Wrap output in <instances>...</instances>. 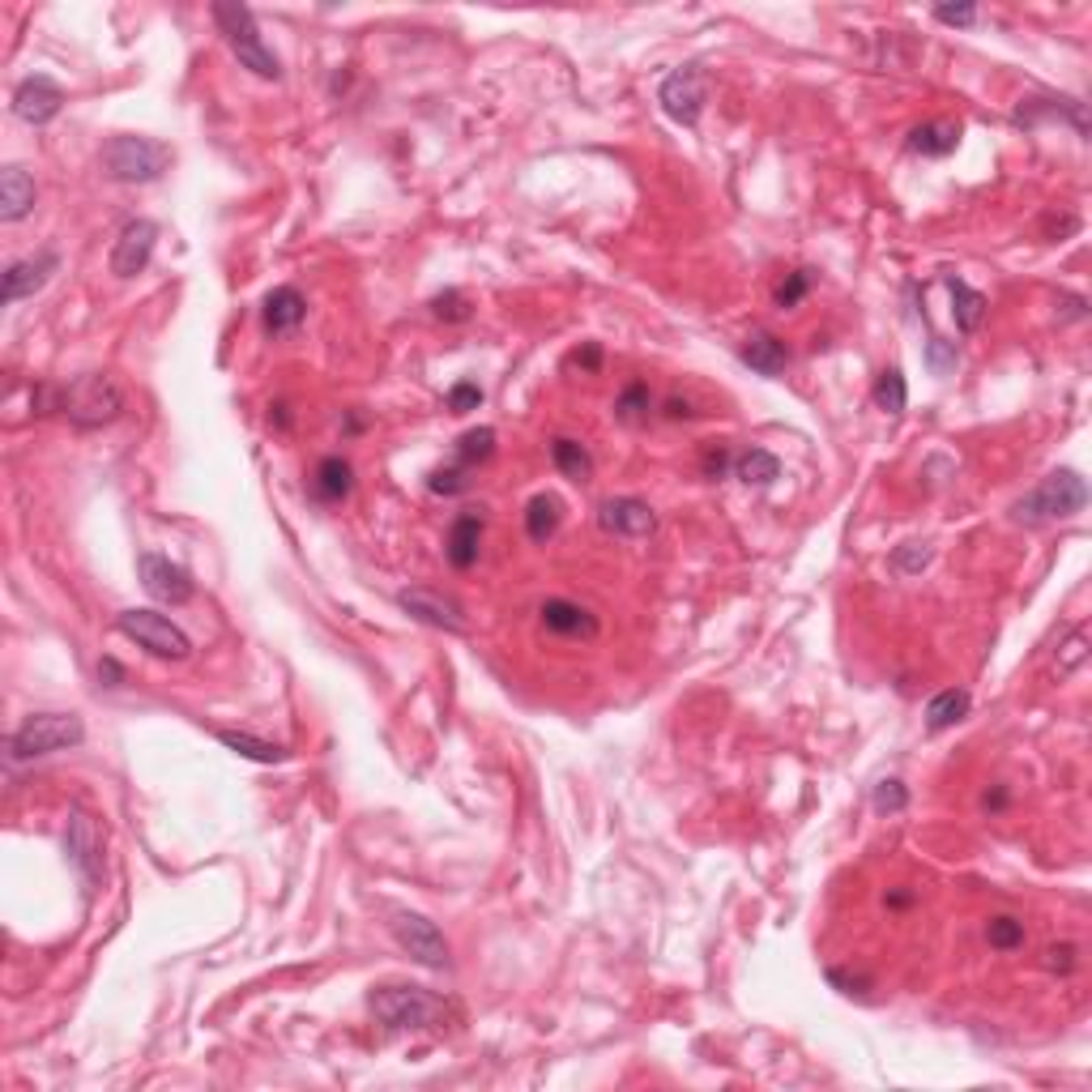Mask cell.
Instances as JSON below:
<instances>
[{
    "label": "cell",
    "mask_w": 1092,
    "mask_h": 1092,
    "mask_svg": "<svg viewBox=\"0 0 1092 1092\" xmlns=\"http://www.w3.org/2000/svg\"><path fill=\"white\" fill-rule=\"evenodd\" d=\"M81 742H86V726H81L78 713H31L4 739V751L13 764H22V760H43L56 751H73Z\"/></svg>",
    "instance_id": "6da1fadb"
},
{
    "label": "cell",
    "mask_w": 1092,
    "mask_h": 1092,
    "mask_svg": "<svg viewBox=\"0 0 1092 1092\" xmlns=\"http://www.w3.org/2000/svg\"><path fill=\"white\" fill-rule=\"evenodd\" d=\"M1089 504V482L1076 469H1054L1046 474L1024 500L1012 504V516L1024 525H1046V521H1067Z\"/></svg>",
    "instance_id": "7a4b0ae2"
},
{
    "label": "cell",
    "mask_w": 1092,
    "mask_h": 1092,
    "mask_svg": "<svg viewBox=\"0 0 1092 1092\" xmlns=\"http://www.w3.org/2000/svg\"><path fill=\"white\" fill-rule=\"evenodd\" d=\"M214 22H218L227 47L235 52L239 69H248V73H257V78H265V81L282 78V60L270 52V43L261 39V26H257L252 9L227 4V0H223V4H214Z\"/></svg>",
    "instance_id": "3957f363"
},
{
    "label": "cell",
    "mask_w": 1092,
    "mask_h": 1092,
    "mask_svg": "<svg viewBox=\"0 0 1092 1092\" xmlns=\"http://www.w3.org/2000/svg\"><path fill=\"white\" fill-rule=\"evenodd\" d=\"M367 1008L385 1028H440L448 1020V1003L423 986H380L372 990Z\"/></svg>",
    "instance_id": "277c9868"
},
{
    "label": "cell",
    "mask_w": 1092,
    "mask_h": 1092,
    "mask_svg": "<svg viewBox=\"0 0 1092 1092\" xmlns=\"http://www.w3.org/2000/svg\"><path fill=\"white\" fill-rule=\"evenodd\" d=\"M60 414L73 423L78 431H94L116 423L124 414V389L107 372H90V376H78L73 385H65V406Z\"/></svg>",
    "instance_id": "5b68a950"
},
{
    "label": "cell",
    "mask_w": 1092,
    "mask_h": 1092,
    "mask_svg": "<svg viewBox=\"0 0 1092 1092\" xmlns=\"http://www.w3.org/2000/svg\"><path fill=\"white\" fill-rule=\"evenodd\" d=\"M171 167V150L150 137H112L103 146V171L120 184H155Z\"/></svg>",
    "instance_id": "8992f818"
},
{
    "label": "cell",
    "mask_w": 1092,
    "mask_h": 1092,
    "mask_svg": "<svg viewBox=\"0 0 1092 1092\" xmlns=\"http://www.w3.org/2000/svg\"><path fill=\"white\" fill-rule=\"evenodd\" d=\"M116 627H120V636H128L137 649L155 653L162 662H184V658L193 653L189 632L180 624H171L167 615H158V611H120Z\"/></svg>",
    "instance_id": "52a82bcc"
},
{
    "label": "cell",
    "mask_w": 1092,
    "mask_h": 1092,
    "mask_svg": "<svg viewBox=\"0 0 1092 1092\" xmlns=\"http://www.w3.org/2000/svg\"><path fill=\"white\" fill-rule=\"evenodd\" d=\"M65 854H69V866L78 871V879L86 884V892H94L99 879H103V832H99V819L90 816L86 807H73V811H69V823H65Z\"/></svg>",
    "instance_id": "ba28073f"
},
{
    "label": "cell",
    "mask_w": 1092,
    "mask_h": 1092,
    "mask_svg": "<svg viewBox=\"0 0 1092 1092\" xmlns=\"http://www.w3.org/2000/svg\"><path fill=\"white\" fill-rule=\"evenodd\" d=\"M137 577H141V589H146L155 602H162V606H184V602H193L196 598V585H193V577H189V568L171 564V559L158 555V550L137 555Z\"/></svg>",
    "instance_id": "9c48e42d"
},
{
    "label": "cell",
    "mask_w": 1092,
    "mask_h": 1092,
    "mask_svg": "<svg viewBox=\"0 0 1092 1092\" xmlns=\"http://www.w3.org/2000/svg\"><path fill=\"white\" fill-rule=\"evenodd\" d=\"M704 99H708V78H704L701 65H683V69H674V73L662 78V86H658L662 112L670 120H679V124H687V128L701 120Z\"/></svg>",
    "instance_id": "30bf717a"
},
{
    "label": "cell",
    "mask_w": 1092,
    "mask_h": 1092,
    "mask_svg": "<svg viewBox=\"0 0 1092 1092\" xmlns=\"http://www.w3.org/2000/svg\"><path fill=\"white\" fill-rule=\"evenodd\" d=\"M393 939L428 969H448L453 956H448V939L435 931V922H428L423 913H393Z\"/></svg>",
    "instance_id": "8fae6325"
},
{
    "label": "cell",
    "mask_w": 1092,
    "mask_h": 1092,
    "mask_svg": "<svg viewBox=\"0 0 1092 1092\" xmlns=\"http://www.w3.org/2000/svg\"><path fill=\"white\" fill-rule=\"evenodd\" d=\"M397 606H401L406 615H414L419 624L453 632V636H466V611H462L453 598L435 593V589H401V593H397Z\"/></svg>",
    "instance_id": "7c38bea8"
},
{
    "label": "cell",
    "mask_w": 1092,
    "mask_h": 1092,
    "mask_svg": "<svg viewBox=\"0 0 1092 1092\" xmlns=\"http://www.w3.org/2000/svg\"><path fill=\"white\" fill-rule=\"evenodd\" d=\"M155 243H158V227L150 218L124 223L116 248H112V273H116V277H137V273H146L150 257H155Z\"/></svg>",
    "instance_id": "4fadbf2b"
},
{
    "label": "cell",
    "mask_w": 1092,
    "mask_h": 1092,
    "mask_svg": "<svg viewBox=\"0 0 1092 1092\" xmlns=\"http://www.w3.org/2000/svg\"><path fill=\"white\" fill-rule=\"evenodd\" d=\"M60 107H65V90H60V81H52L47 73H35V78H26L13 90V116L35 124V128L52 124V120L60 116Z\"/></svg>",
    "instance_id": "5bb4252c"
},
{
    "label": "cell",
    "mask_w": 1092,
    "mask_h": 1092,
    "mask_svg": "<svg viewBox=\"0 0 1092 1092\" xmlns=\"http://www.w3.org/2000/svg\"><path fill=\"white\" fill-rule=\"evenodd\" d=\"M56 270H60V252H56V248H43V252H35V257L13 261V265L4 270L0 299H4V304H18V299L35 295V291H43V286L52 282V273Z\"/></svg>",
    "instance_id": "9a60e30c"
},
{
    "label": "cell",
    "mask_w": 1092,
    "mask_h": 1092,
    "mask_svg": "<svg viewBox=\"0 0 1092 1092\" xmlns=\"http://www.w3.org/2000/svg\"><path fill=\"white\" fill-rule=\"evenodd\" d=\"M598 525L606 534H615V538H649L658 530V516H653V508L645 504V500L619 496V500H606V504L598 508Z\"/></svg>",
    "instance_id": "2e32d148"
},
{
    "label": "cell",
    "mask_w": 1092,
    "mask_h": 1092,
    "mask_svg": "<svg viewBox=\"0 0 1092 1092\" xmlns=\"http://www.w3.org/2000/svg\"><path fill=\"white\" fill-rule=\"evenodd\" d=\"M1015 124L1020 128H1037L1042 120H1067L1080 137H1089V107L1080 99H1062V94H1037V99H1024L1015 107Z\"/></svg>",
    "instance_id": "e0dca14e"
},
{
    "label": "cell",
    "mask_w": 1092,
    "mask_h": 1092,
    "mask_svg": "<svg viewBox=\"0 0 1092 1092\" xmlns=\"http://www.w3.org/2000/svg\"><path fill=\"white\" fill-rule=\"evenodd\" d=\"M261 320H265V333H270V338H291V333H299L304 320H308V299H304L295 286H277V291L265 295Z\"/></svg>",
    "instance_id": "ac0fdd59"
},
{
    "label": "cell",
    "mask_w": 1092,
    "mask_h": 1092,
    "mask_svg": "<svg viewBox=\"0 0 1092 1092\" xmlns=\"http://www.w3.org/2000/svg\"><path fill=\"white\" fill-rule=\"evenodd\" d=\"M35 180L26 167H4L0 171V223H22L35 209Z\"/></svg>",
    "instance_id": "d6986e66"
},
{
    "label": "cell",
    "mask_w": 1092,
    "mask_h": 1092,
    "mask_svg": "<svg viewBox=\"0 0 1092 1092\" xmlns=\"http://www.w3.org/2000/svg\"><path fill=\"white\" fill-rule=\"evenodd\" d=\"M739 359L751 367V372H760V376H781V372L789 367V346L781 342L777 333L755 329V333L739 346Z\"/></svg>",
    "instance_id": "ffe728a7"
},
{
    "label": "cell",
    "mask_w": 1092,
    "mask_h": 1092,
    "mask_svg": "<svg viewBox=\"0 0 1092 1092\" xmlns=\"http://www.w3.org/2000/svg\"><path fill=\"white\" fill-rule=\"evenodd\" d=\"M538 615H543L546 632H555V636H585V640L598 636V619L589 615L585 606L568 602V598H550V602H543Z\"/></svg>",
    "instance_id": "44dd1931"
},
{
    "label": "cell",
    "mask_w": 1092,
    "mask_h": 1092,
    "mask_svg": "<svg viewBox=\"0 0 1092 1092\" xmlns=\"http://www.w3.org/2000/svg\"><path fill=\"white\" fill-rule=\"evenodd\" d=\"M478 543H482V516L469 508V512H462V516L453 521V530H448V543H444L448 564H453L457 572L474 568V564H478Z\"/></svg>",
    "instance_id": "7402d4cb"
},
{
    "label": "cell",
    "mask_w": 1092,
    "mask_h": 1092,
    "mask_svg": "<svg viewBox=\"0 0 1092 1092\" xmlns=\"http://www.w3.org/2000/svg\"><path fill=\"white\" fill-rule=\"evenodd\" d=\"M354 491V466L346 457H325L312 474V496L320 504H342Z\"/></svg>",
    "instance_id": "603a6c76"
},
{
    "label": "cell",
    "mask_w": 1092,
    "mask_h": 1092,
    "mask_svg": "<svg viewBox=\"0 0 1092 1092\" xmlns=\"http://www.w3.org/2000/svg\"><path fill=\"white\" fill-rule=\"evenodd\" d=\"M913 155L922 158H947L956 146H960V124L956 120H931V124H918L905 141Z\"/></svg>",
    "instance_id": "cb8c5ba5"
},
{
    "label": "cell",
    "mask_w": 1092,
    "mask_h": 1092,
    "mask_svg": "<svg viewBox=\"0 0 1092 1092\" xmlns=\"http://www.w3.org/2000/svg\"><path fill=\"white\" fill-rule=\"evenodd\" d=\"M947 295H952V316H956V329L960 333H977L981 329V320L990 312V299L974 291L969 282H960V277H947Z\"/></svg>",
    "instance_id": "d4e9b609"
},
{
    "label": "cell",
    "mask_w": 1092,
    "mask_h": 1092,
    "mask_svg": "<svg viewBox=\"0 0 1092 1092\" xmlns=\"http://www.w3.org/2000/svg\"><path fill=\"white\" fill-rule=\"evenodd\" d=\"M969 704L974 696L965 692V687H947V692H939L935 701L926 704V730L939 735V730H952L956 721H965L969 717Z\"/></svg>",
    "instance_id": "484cf974"
},
{
    "label": "cell",
    "mask_w": 1092,
    "mask_h": 1092,
    "mask_svg": "<svg viewBox=\"0 0 1092 1092\" xmlns=\"http://www.w3.org/2000/svg\"><path fill=\"white\" fill-rule=\"evenodd\" d=\"M550 462H555V469H559L564 478H572V482H589V478H593V457H589L585 444L572 440V435H559V440L550 444Z\"/></svg>",
    "instance_id": "4316f807"
},
{
    "label": "cell",
    "mask_w": 1092,
    "mask_h": 1092,
    "mask_svg": "<svg viewBox=\"0 0 1092 1092\" xmlns=\"http://www.w3.org/2000/svg\"><path fill=\"white\" fill-rule=\"evenodd\" d=\"M218 742H223L227 751H235V755H243V760H257V764H282V760L291 755L286 747L257 739V735H248V730H218Z\"/></svg>",
    "instance_id": "83f0119b"
},
{
    "label": "cell",
    "mask_w": 1092,
    "mask_h": 1092,
    "mask_svg": "<svg viewBox=\"0 0 1092 1092\" xmlns=\"http://www.w3.org/2000/svg\"><path fill=\"white\" fill-rule=\"evenodd\" d=\"M559 521H564V504L555 496H534L530 508H525V534L534 543H550L555 530H559Z\"/></svg>",
    "instance_id": "f1b7e54d"
},
{
    "label": "cell",
    "mask_w": 1092,
    "mask_h": 1092,
    "mask_svg": "<svg viewBox=\"0 0 1092 1092\" xmlns=\"http://www.w3.org/2000/svg\"><path fill=\"white\" fill-rule=\"evenodd\" d=\"M735 478H742L747 487H769L781 478V462L769 448H747L735 457Z\"/></svg>",
    "instance_id": "f546056e"
},
{
    "label": "cell",
    "mask_w": 1092,
    "mask_h": 1092,
    "mask_svg": "<svg viewBox=\"0 0 1092 1092\" xmlns=\"http://www.w3.org/2000/svg\"><path fill=\"white\" fill-rule=\"evenodd\" d=\"M491 457H496V431L491 428H474L453 444V466H462V469L482 466V462H491Z\"/></svg>",
    "instance_id": "4dcf8cb0"
},
{
    "label": "cell",
    "mask_w": 1092,
    "mask_h": 1092,
    "mask_svg": "<svg viewBox=\"0 0 1092 1092\" xmlns=\"http://www.w3.org/2000/svg\"><path fill=\"white\" fill-rule=\"evenodd\" d=\"M871 397H875V406L884 410V414H905V401H909V389H905V376H900V367H884L879 376H875V389H871Z\"/></svg>",
    "instance_id": "1f68e13d"
},
{
    "label": "cell",
    "mask_w": 1092,
    "mask_h": 1092,
    "mask_svg": "<svg viewBox=\"0 0 1092 1092\" xmlns=\"http://www.w3.org/2000/svg\"><path fill=\"white\" fill-rule=\"evenodd\" d=\"M1084 662H1089V632H1084V627H1071V632L1058 640L1054 670H1058V679H1067V674H1076Z\"/></svg>",
    "instance_id": "d6a6232c"
},
{
    "label": "cell",
    "mask_w": 1092,
    "mask_h": 1092,
    "mask_svg": "<svg viewBox=\"0 0 1092 1092\" xmlns=\"http://www.w3.org/2000/svg\"><path fill=\"white\" fill-rule=\"evenodd\" d=\"M986 939H990V947L994 952H1015V947H1024V922L1020 918H990V926H986Z\"/></svg>",
    "instance_id": "836d02e7"
},
{
    "label": "cell",
    "mask_w": 1092,
    "mask_h": 1092,
    "mask_svg": "<svg viewBox=\"0 0 1092 1092\" xmlns=\"http://www.w3.org/2000/svg\"><path fill=\"white\" fill-rule=\"evenodd\" d=\"M649 406H653V397H649V385H627L619 393V401H615V414L624 419V423H640V419H649Z\"/></svg>",
    "instance_id": "e575fe53"
},
{
    "label": "cell",
    "mask_w": 1092,
    "mask_h": 1092,
    "mask_svg": "<svg viewBox=\"0 0 1092 1092\" xmlns=\"http://www.w3.org/2000/svg\"><path fill=\"white\" fill-rule=\"evenodd\" d=\"M871 807L879 811V816H900L905 807H909V789H905V781L888 777L875 785V794H871Z\"/></svg>",
    "instance_id": "d590c367"
},
{
    "label": "cell",
    "mask_w": 1092,
    "mask_h": 1092,
    "mask_svg": "<svg viewBox=\"0 0 1092 1092\" xmlns=\"http://www.w3.org/2000/svg\"><path fill=\"white\" fill-rule=\"evenodd\" d=\"M956 363H960L956 342H947V338L931 333V338H926V367H931L935 376H947V372H956Z\"/></svg>",
    "instance_id": "8d00e7d4"
},
{
    "label": "cell",
    "mask_w": 1092,
    "mask_h": 1092,
    "mask_svg": "<svg viewBox=\"0 0 1092 1092\" xmlns=\"http://www.w3.org/2000/svg\"><path fill=\"white\" fill-rule=\"evenodd\" d=\"M431 316H440V320H448V325H462V320L474 316V304H469L462 291H444V295L431 299Z\"/></svg>",
    "instance_id": "74e56055"
},
{
    "label": "cell",
    "mask_w": 1092,
    "mask_h": 1092,
    "mask_svg": "<svg viewBox=\"0 0 1092 1092\" xmlns=\"http://www.w3.org/2000/svg\"><path fill=\"white\" fill-rule=\"evenodd\" d=\"M816 286V273L811 270H794L785 282L777 286V308H798L807 299V291Z\"/></svg>",
    "instance_id": "f35d334b"
},
{
    "label": "cell",
    "mask_w": 1092,
    "mask_h": 1092,
    "mask_svg": "<svg viewBox=\"0 0 1092 1092\" xmlns=\"http://www.w3.org/2000/svg\"><path fill=\"white\" fill-rule=\"evenodd\" d=\"M469 469H462V466H440V469H431L428 474V487L435 491V496H462L469 487V478H466Z\"/></svg>",
    "instance_id": "ab89813d"
},
{
    "label": "cell",
    "mask_w": 1092,
    "mask_h": 1092,
    "mask_svg": "<svg viewBox=\"0 0 1092 1092\" xmlns=\"http://www.w3.org/2000/svg\"><path fill=\"white\" fill-rule=\"evenodd\" d=\"M931 555H935V550L926 543H905L897 555H892V568H897L900 577H913V572H922V568L931 564Z\"/></svg>",
    "instance_id": "60d3db41"
},
{
    "label": "cell",
    "mask_w": 1092,
    "mask_h": 1092,
    "mask_svg": "<svg viewBox=\"0 0 1092 1092\" xmlns=\"http://www.w3.org/2000/svg\"><path fill=\"white\" fill-rule=\"evenodd\" d=\"M482 406V389L474 385V380H457L453 389H448V410L453 414H469V410H478Z\"/></svg>",
    "instance_id": "b9f144b4"
},
{
    "label": "cell",
    "mask_w": 1092,
    "mask_h": 1092,
    "mask_svg": "<svg viewBox=\"0 0 1092 1092\" xmlns=\"http://www.w3.org/2000/svg\"><path fill=\"white\" fill-rule=\"evenodd\" d=\"M935 18L943 26H974L977 22V9L974 4H939Z\"/></svg>",
    "instance_id": "7bdbcfd3"
},
{
    "label": "cell",
    "mask_w": 1092,
    "mask_h": 1092,
    "mask_svg": "<svg viewBox=\"0 0 1092 1092\" xmlns=\"http://www.w3.org/2000/svg\"><path fill=\"white\" fill-rule=\"evenodd\" d=\"M1046 969H1050V974H1071V969H1076V947H1071V943L1050 947V952H1046Z\"/></svg>",
    "instance_id": "ee69618b"
},
{
    "label": "cell",
    "mask_w": 1092,
    "mask_h": 1092,
    "mask_svg": "<svg viewBox=\"0 0 1092 1092\" xmlns=\"http://www.w3.org/2000/svg\"><path fill=\"white\" fill-rule=\"evenodd\" d=\"M701 469H704V478H721V474L730 469V453H726L721 444H717V448H704Z\"/></svg>",
    "instance_id": "f6af8a7d"
},
{
    "label": "cell",
    "mask_w": 1092,
    "mask_h": 1092,
    "mask_svg": "<svg viewBox=\"0 0 1092 1092\" xmlns=\"http://www.w3.org/2000/svg\"><path fill=\"white\" fill-rule=\"evenodd\" d=\"M1058 316L1062 320H1084L1089 316V299L1084 295H1058Z\"/></svg>",
    "instance_id": "bcb514c9"
},
{
    "label": "cell",
    "mask_w": 1092,
    "mask_h": 1092,
    "mask_svg": "<svg viewBox=\"0 0 1092 1092\" xmlns=\"http://www.w3.org/2000/svg\"><path fill=\"white\" fill-rule=\"evenodd\" d=\"M828 981H832V986H841L845 994H862V990L871 986V977H862V974L850 977V974H841V969H828Z\"/></svg>",
    "instance_id": "7dc6e473"
},
{
    "label": "cell",
    "mask_w": 1092,
    "mask_h": 1092,
    "mask_svg": "<svg viewBox=\"0 0 1092 1092\" xmlns=\"http://www.w3.org/2000/svg\"><path fill=\"white\" fill-rule=\"evenodd\" d=\"M1076 231H1080V218H1071V214H1067V218H1046V235H1050V239H1067V235H1076Z\"/></svg>",
    "instance_id": "c3c4849f"
},
{
    "label": "cell",
    "mask_w": 1092,
    "mask_h": 1092,
    "mask_svg": "<svg viewBox=\"0 0 1092 1092\" xmlns=\"http://www.w3.org/2000/svg\"><path fill=\"white\" fill-rule=\"evenodd\" d=\"M99 679H103L107 687H120V683H124V666H120L116 658H103V662H99Z\"/></svg>",
    "instance_id": "681fc988"
},
{
    "label": "cell",
    "mask_w": 1092,
    "mask_h": 1092,
    "mask_svg": "<svg viewBox=\"0 0 1092 1092\" xmlns=\"http://www.w3.org/2000/svg\"><path fill=\"white\" fill-rule=\"evenodd\" d=\"M572 363H577V367H585V372H598V367H602V351H598V346L589 342L585 351L572 354Z\"/></svg>",
    "instance_id": "f907efd6"
},
{
    "label": "cell",
    "mask_w": 1092,
    "mask_h": 1092,
    "mask_svg": "<svg viewBox=\"0 0 1092 1092\" xmlns=\"http://www.w3.org/2000/svg\"><path fill=\"white\" fill-rule=\"evenodd\" d=\"M981 807H986V811H1003V807H1008V789L999 785L994 794H986V798H981Z\"/></svg>",
    "instance_id": "816d5d0a"
},
{
    "label": "cell",
    "mask_w": 1092,
    "mask_h": 1092,
    "mask_svg": "<svg viewBox=\"0 0 1092 1092\" xmlns=\"http://www.w3.org/2000/svg\"><path fill=\"white\" fill-rule=\"evenodd\" d=\"M270 423H277V428H282V431L291 428V414H286V406H273V414H270Z\"/></svg>",
    "instance_id": "f5cc1de1"
},
{
    "label": "cell",
    "mask_w": 1092,
    "mask_h": 1092,
    "mask_svg": "<svg viewBox=\"0 0 1092 1092\" xmlns=\"http://www.w3.org/2000/svg\"><path fill=\"white\" fill-rule=\"evenodd\" d=\"M909 900H913V892H892V897H888V905H897V909H905Z\"/></svg>",
    "instance_id": "db71d44e"
}]
</instances>
